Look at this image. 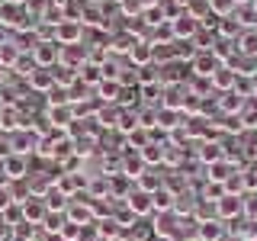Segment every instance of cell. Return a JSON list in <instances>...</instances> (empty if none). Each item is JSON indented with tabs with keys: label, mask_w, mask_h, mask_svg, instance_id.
<instances>
[{
	"label": "cell",
	"mask_w": 257,
	"mask_h": 241,
	"mask_svg": "<svg viewBox=\"0 0 257 241\" xmlns=\"http://www.w3.org/2000/svg\"><path fill=\"white\" fill-rule=\"evenodd\" d=\"M215 32H219L222 39H238L244 29H241V23L235 20V16H219V26H215Z\"/></svg>",
	"instance_id": "cell-20"
},
{
	"label": "cell",
	"mask_w": 257,
	"mask_h": 241,
	"mask_svg": "<svg viewBox=\"0 0 257 241\" xmlns=\"http://www.w3.org/2000/svg\"><path fill=\"white\" fill-rule=\"evenodd\" d=\"M0 164H4V158H0Z\"/></svg>",
	"instance_id": "cell-45"
},
{
	"label": "cell",
	"mask_w": 257,
	"mask_h": 241,
	"mask_svg": "<svg viewBox=\"0 0 257 241\" xmlns=\"http://www.w3.org/2000/svg\"><path fill=\"white\" fill-rule=\"evenodd\" d=\"M45 206H48V212H55V209H64V212H68V206H71V199L64 196V193L58 190V187H52L45 193Z\"/></svg>",
	"instance_id": "cell-24"
},
{
	"label": "cell",
	"mask_w": 257,
	"mask_h": 241,
	"mask_svg": "<svg viewBox=\"0 0 257 241\" xmlns=\"http://www.w3.org/2000/svg\"><path fill=\"white\" fill-rule=\"evenodd\" d=\"M244 212V196H231V193H225L222 199H215V215L225 222V219H235V215Z\"/></svg>",
	"instance_id": "cell-3"
},
{
	"label": "cell",
	"mask_w": 257,
	"mask_h": 241,
	"mask_svg": "<svg viewBox=\"0 0 257 241\" xmlns=\"http://www.w3.org/2000/svg\"><path fill=\"white\" fill-rule=\"evenodd\" d=\"M196 238L199 241H222L225 238V222L222 219H209L196 225Z\"/></svg>",
	"instance_id": "cell-12"
},
{
	"label": "cell",
	"mask_w": 257,
	"mask_h": 241,
	"mask_svg": "<svg viewBox=\"0 0 257 241\" xmlns=\"http://www.w3.org/2000/svg\"><path fill=\"white\" fill-rule=\"evenodd\" d=\"M48 123H52V129H64V132H68V126L74 123V106H71V103H64V106H48Z\"/></svg>",
	"instance_id": "cell-11"
},
{
	"label": "cell",
	"mask_w": 257,
	"mask_h": 241,
	"mask_svg": "<svg viewBox=\"0 0 257 241\" xmlns=\"http://www.w3.org/2000/svg\"><path fill=\"white\" fill-rule=\"evenodd\" d=\"M13 71H16L20 77H29L32 71H36V61H32V55H29V52H23V55H20V61L13 64Z\"/></svg>",
	"instance_id": "cell-29"
},
{
	"label": "cell",
	"mask_w": 257,
	"mask_h": 241,
	"mask_svg": "<svg viewBox=\"0 0 257 241\" xmlns=\"http://www.w3.org/2000/svg\"><path fill=\"white\" fill-rule=\"evenodd\" d=\"M96 93H100V103H119V93H122V84L119 80H112V77H103L100 84H96Z\"/></svg>",
	"instance_id": "cell-14"
},
{
	"label": "cell",
	"mask_w": 257,
	"mask_h": 241,
	"mask_svg": "<svg viewBox=\"0 0 257 241\" xmlns=\"http://www.w3.org/2000/svg\"><path fill=\"white\" fill-rule=\"evenodd\" d=\"M151 58H155V45H151L148 39H139V42L128 48V61H132L135 68H148Z\"/></svg>",
	"instance_id": "cell-6"
},
{
	"label": "cell",
	"mask_w": 257,
	"mask_h": 241,
	"mask_svg": "<svg viewBox=\"0 0 257 241\" xmlns=\"http://www.w3.org/2000/svg\"><path fill=\"white\" fill-rule=\"evenodd\" d=\"M96 235H100V238H116L119 235V222L116 219H103L100 228H96Z\"/></svg>",
	"instance_id": "cell-32"
},
{
	"label": "cell",
	"mask_w": 257,
	"mask_h": 241,
	"mask_svg": "<svg viewBox=\"0 0 257 241\" xmlns=\"http://www.w3.org/2000/svg\"><path fill=\"white\" fill-rule=\"evenodd\" d=\"M219 58H215L212 52H199V55H193V61H190V68H193V74H199V77H212L215 74V68H219Z\"/></svg>",
	"instance_id": "cell-7"
},
{
	"label": "cell",
	"mask_w": 257,
	"mask_h": 241,
	"mask_svg": "<svg viewBox=\"0 0 257 241\" xmlns=\"http://www.w3.org/2000/svg\"><path fill=\"white\" fill-rule=\"evenodd\" d=\"M4 87H7V71L0 68V90H4Z\"/></svg>",
	"instance_id": "cell-37"
},
{
	"label": "cell",
	"mask_w": 257,
	"mask_h": 241,
	"mask_svg": "<svg viewBox=\"0 0 257 241\" xmlns=\"http://www.w3.org/2000/svg\"><path fill=\"white\" fill-rule=\"evenodd\" d=\"M128 209H132V215H148V212H155V199H151V193L135 187L128 193Z\"/></svg>",
	"instance_id": "cell-8"
},
{
	"label": "cell",
	"mask_w": 257,
	"mask_h": 241,
	"mask_svg": "<svg viewBox=\"0 0 257 241\" xmlns=\"http://www.w3.org/2000/svg\"><path fill=\"white\" fill-rule=\"evenodd\" d=\"M151 199H155V209H161V212H174L177 203H174V190H167V187H161L158 193H151Z\"/></svg>",
	"instance_id": "cell-23"
},
{
	"label": "cell",
	"mask_w": 257,
	"mask_h": 241,
	"mask_svg": "<svg viewBox=\"0 0 257 241\" xmlns=\"http://www.w3.org/2000/svg\"><path fill=\"white\" fill-rule=\"evenodd\" d=\"M68 222H74V225H80V222H87L90 225L93 222V206H80V203H71L68 206Z\"/></svg>",
	"instance_id": "cell-21"
},
{
	"label": "cell",
	"mask_w": 257,
	"mask_h": 241,
	"mask_svg": "<svg viewBox=\"0 0 257 241\" xmlns=\"http://www.w3.org/2000/svg\"><path fill=\"white\" fill-rule=\"evenodd\" d=\"M26 84H29V90H52L55 87V77H52V68H36L32 74L26 77Z\"/></svg>",
	"instance_id": "cell-13"
},
{
	"label": "cell",
	"mask_w": 257,
	"mask_h": 241,
	"mask_svg": "<svg viewBox=\"0 0 257 241\" xmlns=\"http://www.w3.org/2000/svg\"><path fill=\"white\" fill-rule=\"evenodd\" d=\"M238 52L241 55H254L257 58V29H247L238 36Z\"/></svg>",
	"instance_id": "cell-26"
},
{
	"label": "cell",
	"mask_w": 257,
	"mask_h": 241,
	"mask_svg": "<svg viewBox=\"0 0 257 241\" xmlns=\"http://www.w3.org/2000/svg\"><path fill=\"white\" fill-rule=\"evenodd\" d=\"M171 32H174V39H180V42H193L196 32H199V20H193L187 10H180L171 20Z\"/></svg>",
	"instance_id": "cell-1"
},
{
	"label": "cell",
	"mask_w": 257,
	"mask_h": 241,
	"mask_svg": "<svg viewBox=\"0 0 257 241\" xmlns=\"http://www.w3.org/2000/svg\"><path fill=\"white\" fill-rule=\"evenodd\" d=\"M32 61H36V68H55L58 64V55H61V45L58 42H36L32 48Z\"/></svg>",
	"instance_id": "cell-2"
},
{
	"label": "cell",
	"mask_w": 257,
	"mask_h": 241,
	"mask_svg": "<svg viewBox=\"0 0 257 241\" xmlns=\"http://www.w3.org/2000/svg\"><path fill=\"white\" fill-rule=\"evenodd\" d=\"M177 119H180L177 109H164V106L158 109V126L164 129V132H177Z\"/></svg>",
	"instance_id": "cell-27"
},
{
	"label": "cell",
	"mask_w": 257,
	"mask_h": 241,
	"mask_svg": "<svg viewBox=\"0 0 257 241\" xmlns=\"http://www.w3.org/2000/svg\"><path fill=\"white\" fill-rule=\"evenodd\" d=\"M55 241H68V238H55Z\"/></svg>",
	"instance_id": "cell-42"
},
{
	"label": "cell",
	"mask_w": 257,
	"mask_h": 241,
	"mask_svg": "<svg viewBox=\"0 0 257 241\" xmlns=\"http://www.w3.org/2000/svg\"><path fill=\"white\" fill-rule=\"evenodd\" d=\"M251 10H254V16H257V0H251Z\"/></svg>",
	"instance_id": "cell-39"
},
{
	"label": "cell",
	"mask_w": 257,
	"mask_h": 241,
	"mask_svg": "<svg viewBox=\"0 0 257 241\" xmlns=\"http://www.w3.org/2000/svg\"><path fill=\"white\" fill-rule=\"evenodd\" d=\"M135 183H139V190H145V193H158L161 187H164V180H161V177H151L148 171H145Z\"/></svg>",
	"instance_id": "cell-28"
},
{
	"label": "cell",
	"mask_w": 257,
	"mask_h": 241,
	"mask_svg": "<svg viewBox=\"0 0 257 241\" xmlns=\"http://www.w3.org/2000/svg\"><path fill=\"white\" fill-rule=\"evenodd\" d=\"M7 42H10V29L0 23V45H7Z\"/></svg>",
	"instance_id": "cell-36"
},
{
	"label": "cell",
	"mask_w": 257,
	"mask_h": 241,
	"mask_svg": "<svg viewBox=\"0 0 257 241\" xmlns=\"http://www.w3.org/2000/svg\"><path fill=\"white\" fill-rule=\"evenodd\" d=\"M209 7H212V13H215V16H231V13L238 10L235 0H209Z\"/></svg>",
	"instance_id": "cell-30"
},
{
	"label": "cell",
	"mask_w": 257,
	"mask_h": 241,
	"mask_svg": "<svg viewBox=\"0 0 257 241\" xmlns=\"http://www.w3.org/2000/svg\"><path fill=\"white\" fill-rule=\"evenodd\" d=\"M235 4H238V7H244V4H251V0H235Z\"/></svg>",
	"instance_id": "cell-40"
},
{
	"label": "cell",
	"mask_w": 257,
	"mask_h": 241,
	"mask_svg": "<svg viewBox=\"0 0 257 241\" xmlns=\"http://www.w3.org/2000/svg\"><path fill=\"white\" fill-rule=\"evenodd\" d=\"M23 123H20V112H16V106H4L0 109V132H20Z\"/></svg>",
	"instance_id": "cell-18"
},
{
	"label": "cell",
	"mask_w": 257,
	"mask_h": 241,
	"mask_svg": "<svg viewBox=\"0 0 257 241\" xmlns=\"http://www.w3.org/2000/svg\"><path fill=\"white\" fill-rule=\"evenodd\" d=\"M0 109H4V100H0Z\"/></svg>",
	"instance_id": "cell-43"
},
{
	"label": "cell",
	"mask_w": 257,
	"mask_h": 241,
	"mask_svg": "<svg viewBox=\"0 0 257 241\" xmlns=\"http://www.w3.org/2000/svg\"><path fill=\"white\" fill-rule=\"evenodd\" d=\"M64 222H68V215H55V212H48L42 225H45V231H52V235H61Z\"/></svg>",
	"instance_id": "cell-31"
},
{
	"label": "cell",
	"mask_w": 257,
	"mask_h": 241,
	"mask_svg": "<svg viewBox=\"0 0 257 241\" xmlns=\"http://www.w3.org/2000/svg\"><path fill=\"white\" fill-rule=\"evenodd\" d=\"M20 55H23V48L16 45V42L0 45V68H4V71H13V64L20 61Z\"/></svg>",
	"instance_id": "cell-19"
},
{
	"label": "cell",
	"mask_w": 257,
	"mask_h": 241,
	"mask_svg": "<svg viewBox=\"0 0 257 241\" xmlns=\"http://www.w3.org/2000/svg\"><path fill=\"white\" fill-rule=\"evenodd\" d=\"M219 109L225 112V116H235V112L244 109V96L235 93V90H225V93L219 96Z\"/></svg>",
	"instance_id": "cell-16"
},
{
	"label": "cell",
	"mask_w": 257,
	"mask_h": 241,
	"mask_svg": "<svg viewBox=\"0 0 257 241\" xmlns=\"http://www.w3.org/2000/svg\"><path fill=\"white\" fill-rule=\"evenodd\" d=\"M158 93L164 96V84H161V80H155V84H145V87H142V96H145V100H151V103H158Z\"/></svg>",
	"instance_id": "cell-33"
},
{
	"label": "cell",
	"mask_w": 257,
	"mask_h": 241,
	"mask_svg": "<svg viewBox=\"0 0 257 241\" xmlns=\"http://www.w3.org/2000/svg\"><path fill=\"white\" fill-rule=\"evenodd\" d=\"M80 36H84V26L77 20H61L58 23V45H80Z\"/></svg>",
	"instance_id": "cell-5"
},
{
	"label": "cell",
	"mask_w": 257,
	"mask_h": 241,
	"mask_svg": "<svg viewBox=\"0 0 257 241\" xmlns=\"http://www.w3.org/2000/svg\"><path fill=\"white\" fill-rule=\"evenodd\" d=\"M7 4H26V0H7Z\"/></svg>",
	"instance_id": "cell-41"
},
{
	"label": "cell",
	"mask_w": 257,
	"mask_h": 241,
	"mask_svg": "<svg viewBox=\"0 0 257 241\" xmlns=\"http://www.w3.org/2000/svg\"><path fill=\"white\" fill-rule=\"evenodd\" d=\"M23 219H26L29 225H42L45 222V215H48V206H45V199H39V196H29V199H23Z\"/></svg>",
	"instance_id": "cell-4"
},
{
	"label": "cell",
	"mask_w": 257,
	"mask_h": 241,
	"mask_svg": "<svg viewBox=\"0 0 257 241\" xmlns=\"http://www.w3.org/2000/svg\"><path fill=\"white\" fill-rule=\"evenodd\" d=\"M116 4H122V0H116Z\"/></svg>",
	"instance_id": "cell-44"
},
{
	"label": "cell",
	"mask_w": 257,
	"mask_h": 241,
	"mask_svg": "<svg viewBox=\"0 0 257 241\" xmlns=\"http://www.w3.org/2000/svg\"><path fill=\"white\" fill-rule=\"evenodd\" d=\"M235 80H238V71L231 68V64H219V68H215V74L209 77V84H212L215 90H231V87H235Z\"/></svg>",
	"instance_id": "cell-10"
},
{
	"label": "cell",
	"mask_w": 257,
	"mask_h": 241,
	"mask_svg": "<svg viewBox=\"0 0 257 241\" xmlns=\"http://www.w3.org/2000/svg\"><path fill=\"white\" fill-rule=\"evenodd\" d=\"M193 241H199V238H193Z\"/></svg>",
	"instance_id": "cell-46"
},
{
	"label": "cell",
	"mask_w": 257,
	"mask_h": 241,
	"mask_svg": "<svg viewBox=\"0 0 257 241\" xmlns=\"http://www.w3.org/2000/svg\"><path fill=\"white\" fill-rule=\"evenodd\" d=\"M13 203H16V199H13V190L10 187H0V215H4Z\"/></svg>",
	"instance_id": "cell-34"
},
{
	"label": "cell",
	"mask_w": 257,
	"mask_h": 241,
	"mask_svg": "<svg viewBox=\"0 0 257 241\" xmlns=\"http://www.w3.org/2000/svg\"><path fill=\"white\" fill-rule=\"evenodd\" d=\"M4 171H7V177L16 183V180H23V177L29 174V161H26V155H7L4 158Z\"/></svg>",
	"instance_id": "cell-9"
},
{
	"label": "cell",
	"mask_w": 257,
	"mask_h": 241,
	"mask_svg": "<svg viewBox=\"0 0 257 241\" xmlns=\"http://www.w3.org/2000/svg\"><path fill=\"white\" fill-rule=\"evenodd\" d=\"M251 96H254V100H257V77H254V90H251Z\"/></svg>",
	"instance_id": "cell-38"
},
{
	"label": "cell",
	"mask_w": 257,
	"mask_h": 241,
	"mask_svg": "<svg viewBox=\"0 0 257 241\" xmlns=\"http://www.w3.org/2000/svg\"><path fill=\"white\" fill-rule=\"evenodd\" d=\"M80 16H87V23H100V10H96V7H84Z\"/></svg>",
	"instance_id": "cell-35"
},
{
	"label": "cell",
	"mask_w": 257,
	"mask_h": 241,
	"mask_svg": "<svg viewBox=\"0 0 257 241\" xmlns=\"http://www.w3.org/2000/svg\"><path fill=\"white\" fill-rule=\"evenodd\" d=\"M225 151L219 142H203V148H199V161H206V164H215V161H222Z\"/></svg>",
	"instance_id": "cell-25"
},
{
	"label": "cell",
	"mask_w": 257,
	"mask_h": 241,
	"mask_svg": "<svg viewBox=\"0 0 257 241\" xmlns=\"http://www.w3.org/2000/svg\"><path fill=\"white\" fill-rule=\"evenodd\" d=\"M235 171H238L235 161H225L222 158V161H215V164H209V180H212V183H225Z\"/></svg>",
	"instance_id": "cell-17"
},
{
	"label": "cell",
	"mask_w": 257,
	"mask_h": 241,
	"mask_svg": "<svg viewBox=\"0 0 257 241\" xmlns=\"http://www.w3.org/2000/svg\"><path fill=\"white\" fill-rule=\"evenodd\" d=\"M77 80H80V84H100V80H103V64H96V61H84V64H80V71H77Z\"/></svg>",
	"instance_id": "cell-15"
},
{
	"label": "cell",
	"mask_w": 257,
	"mask_h": 241,
	"mask_svg": "<svg viewBox=\"0 0 257 241\" xmlns=\"http://www.w3.org/2000/svg\"><path fill=\"white\" fill-rule=\"evenodd\" d=\"M139 155L145 161V167H151V164H161L164 161V145H158V142H148L145 148H139Z\"/></svg>",
	"instance_id": "cell-22"
}]
</instances>
